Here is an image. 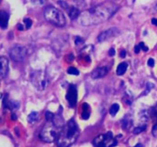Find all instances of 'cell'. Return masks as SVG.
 I'll use <instances>...</instances> for the list:
<instances>
[{
	"mask_svg": "<svg viewBox=\"0 0 157 147\" xmlns=\"http://www.w3.org/2000/svg\"><path fill=\"white\" fill-rule=\"evenodd\" d=\"M118 5L112 2H106L97 6L81 13L79 22L84 26L99 25L107 21L119 9Z\"/></svg>",
	"mask_w": 157,
	"mask_h": 147,
	"instance_id": "cell-1",
	"label": "cell"
},
{
	"mask_svg": "<svg viewBox=\"0 0 157 147\" xmlns=\"http://www.w3.org/2000/svg\"><path fill=\"white\" fill-rule=\"evenodd\" d=\"M80 130L76 122L73 119L68 121L61 130L57 144L58 147H69L72 145L78 139Z\"/></svg>",
	"mask_w": 157,
	"mask_h": 147,
	"instance_id": "cell-2",
	"label": "cell"
},
{
	"mask_svg": "<svg viewBox=\"0 0 157 147\" xmlns=\"http://www.w3.org/2000/svg\"><path fill=\"white\" fill-rule=\"evenodd\" d=\"M61 130V127L56 125L53 121H47L40 133V138L45 143H53L57 140Z\"/></svg>",
	"mask_w": 157,
	"mask_h": 147,
	"instance_id": "cell-3",
	"label": "cell"
},
{
	"mask_svg": "<svg viewBox=\"0 0 157 147\" xmlns=\"http://www.w3.org/2000/svg\"><path fill=\"white\" fill-rule=\"evenodd\" d=\"M45 19L55 26L62 27L66 25V18L61 10L53 6H48L44 12Z\"/></svg>",
	"mask_w": 157,
	"mask_h": 147,
	"instance_id": "cell-4",
	"label": "cell"
},
{
	"mask_svg": "<svg viewBox=\"0 0 157 147\" xmlns=\"http://www.w3.org/2000/svg\"><path fill=\"white\" fill-rule=\"evenodd\" d=\"M31 81L37 90H45L49 84V79L47 74L43 70H36L31 76Z\"/></svg>",
	"mask_w": 157,
	"mask_h": 147,
	"instance_id": "cell-5",
	"label": "cell"
},
{
	"mask_svg": "<svg viewBox=\"0 0 157 147\" xmlns=\"http://www.w3.org/2000/svg\"><path fill=\"white\" fill-rule=\"evenodd\" d=\"M116 140L114 138L111 132L99 135L94 140V145L95 147H114L116 146Z\"/></svg>",
	"mask_w": 157,
	"mask_h": 147,
	"instance_id": "cell-6",
	"label": "cell"
},
{
	"mask_svg": "<svg viewBox=\"0 0 157 147\" xmlns=\"http://www.w3.org/2000/svg\"><path fill=\"white\" fill-rule=\"evenodd\" d=\"M27 55V49L22 45H15L9 51V56L15 62L22 61Z\"/></svg>",
	"mask_w": 157,
	"mask_h": 147,
	"instance_id": "cell-7",
	"label": "cell"
},
{
	"mask_svg": "<svg viewBox=\"0 0 157 147\" xmlns=\"http://www.w3.org/2000/svg\"><path fill=\"white\" fill-rule=\"evenodd\" d=\"M66 99H67L70 107H75L77 100H78V90H77V88L75 85H73V84L70 85L67 94H66Z\"/></svg>",
	"mask_w": 157,
	"mask_h": 147,
	"instance_id": "cell-8",
	"label": "cell"
},
{
	"mask_svg": "<svg viewBox=\"0 0 157 147\" xmlns=\"http://www.w3.org/2000/svg\"><path fill=\"white\" fill-rule=\"evenodd\" d=\"M119 30L116 28H111L110 29L106 30L105 32H101L99 35V36L97 37V40L99 42H103L105 41L107 39L113 38L114 36H116L119 34Z\"/></svg>",
	"mask_w": 157,
	"mask_h": 147,
	"instance_id": "cell-9",
	"label": "cell"
},
{
	"mask_svg": "<svg viewBox=\"0 0 157 147\" xmlns=\"http://www.w3.org/2000/svg\"><path fill=\"white\" fill-rule=\"evenodd\" d=\"M9 72V61L5 57H0V79L4 78Z\"/></svg>",
	"mask_w": 157,
	"mask_h": 147,
	"instance_id": "cell-10",
	"label": "cell"
},
{
	"mask_svg": "<svg viewBox=\"0 0 157 147\" xmlns=\"http://www.w3.org/2000/svg\"><path fill=\"white\" fill-rule=\"evenodd\" d=\"M108 68L107 67H100V68H97L94 70H93L91 73V77L93 79H99L102 78L104 76L107 75L108 73Z\"/></svg>",
	"mask_w": 157,
	"mask_h": 147,
	"instance_id": "cell-11",
	"label": "cell"
},
{
	"mask_svg": "<svg viewBox=\"0 0 157 147\" xmlns=\"http://www.w3.org/2000/svg\"><path fill=\"white\" fill-rule=\"evenodd\" d=\"M9 14L5 11H0V27L6 28L9 22Z\"/></svg>",
	"mask_w": 157,
	"mask_h": 147,
	"instance_id": "cell-12",
	"label": "cell"
},
{
	"mask_svg": "<svg viewBox=\"0 0 157 147\" xmlns=\"http://www.w3.org/2000/svg\"><path fill=\"white\" fill-rule=\"evenodd\" d=\"M128 68V64L127 62H122L121 64H119L116 68V75H123L126 73Z\"/></svg>",
	"mask_w": 157,
	"mask_h": 147,
	"instance_id": "cell-13",
	"label": "cell"
},
{
	"mask_svg": "<svg viewBox=\"0 0 157 147\" xmlns=\"http://www.w3.org/2000/svg\"><path fill=\"white\" fill-rule=\"evenodd\" d=\"M81 15L80 10L75 7H71L70 10H69V17L71 18V19H78Z\"/></svg>",
	"mask_w": 157,
	"mask_h": 147,
	"instance_id": "cell-14",
	"label": "cell"
},
{
	"mask_svg": "<svg viewBox=\"0 0 157 147\" xmlns=\"http://www.w3.org/2000/svg\"><path fill=\"white\" fill-rule=\"evenodd\" d=\"M82 110H83V112H82L81 117L82 119H87L90 117V107H89L88 104H86V103H84L83 104V107H82Z\"/></svg>",
	"mask_w": 157,
	"mask_h": 147,
	"instance_id": "cell-15",
	"label": "cell"
},
{
	"mask_svg": "<svg viewBox=\"0 0 157 147\" xmlns=\"http://www.w3.org/2000/svg\"><path fill=\"white\" fill-rule=\"evenodd\" d=\"M119 110H120V106H119L118 104H114L110 107V110H109V113L112 117H114L116 113H118Z\"/></svg>",
	"mask_w": 157,
	"mask_h": 147,
	"instance_id": "cell-16",
	"label": "cell"
},
{
	"mask_svg": "<svg viewBox=\"0 0 157 147\" xmlns=\"http://www.w3.org/2000/svg\"><path fill=\"white\" fill-rule=\"evenodd\" d=\"M38 116H39V114H38L37 112H32V113L28 115V119H27L28 123H29V124H34V122L38 119V117H39Z\"/></svg>",
	"mask_w": 157,
	"mask_h": 147,
	"instance_id": "cell-17",
	"label": "cell"
},
{
	"mask_svg": "<svg viewBox=\"0 0 157 147\" xmlns=\"http://www.w3.org/2000/svg\"><path fill=\"white\" fill-rule=\"evenodd\" d=\"M67 73H68L69 75H75V76H78L80 74L79 70L76 68H74V67H70V68L67 69Z\"/></svg>",
	"mask_w": 157,
	"mask_h": 147,
	"instance_id": "cell-18",
	"label": "cell"
},
{
	"mask_svg": "<svg viewBox=\"0 0 157 147\" xmlns=\"http://www.w3.org/2000/svg\"><path fill=\"white\" fill-rule=\"evenodd\" d=\"M146 125H144V126H137V127H135L134 129V133H135V134H139V133H140L143 132L145 130H146Z\"/></svg>",
	"mask_w": 157,
	"mask_h": 147,
	"instance_id": "cell-19",
	"label": "cell"
},
{
	"mask_svg": "<svg viewBox=\"0 0 157 147\" xmlns=\"http://www.w3.org/2000/svg\"><path fill=\"white\" fill-rule=\"evenodd\" d=\"M54 113H52V112H49V111H47L45 113V118L47 119V121H53L54 119Z\"/></svg>",
	"mask_w": 157,
	"mask_h": 147,
	"instance_id": "cell-20",
	"label": "cell"
},
{
	"mask_svg": "<svg viewBox=\"0 0 157 147\" xmlns=\"http://www.w3.org/2000/svg\"><path fill=\"white\" fill-rule=\"evenodd\" d=\"M23 21H24V23L25 24L26 29H29V28L32 27V21L30 19H28V18H25V19H24Z\"/></svg>",
	"mask_w": 157,
	"mask_h": 147,
	"instance_id": "cell-21",
	"label": "cell"
},
{
	"mask_svg": "<svg viewBox=\"0 0 157 147\" xmlns=\"http://www.w3.org/2000/svg\"><path fill=\"white\" fill-rule=\"evenodd\" d=\"M34 6H41L45 3V0H31Z\"/></svg>",
	"mask_w": 157,
	"mask_h": 147,
	"instance_id": "cell-22",
	"label": "cell"
},
{
	"mask_svg": "<svg viewBox=\"0 0 157 147\" xmlns=\"http://www.w3.org/2000/svg\"><path fill=\"white\" fill-rule=\"evenodd\" d=\"M151 116L153 118H155L157 119V106L153 108V110L151 111Z\"/></svg>",
	"mask_w": 157,
	"mask_h": 147,
	"instance_id": "cell-23",
	"label": "cell"
},
{
	"mask_svg": "<svg viewBox=\"0 0 157 147\" xmlns=\"http://www.w3.org/2000/svg\"><path fill=\"white\" fill-rule=\"evenodd\" d=\"M58 4L61 5V7L64 8V9H68V6H67V3H66L65 2H64V1H59V2H58Z\"/></svg>",
	"mask_w": 157,
	"mask_h": 147,
	"instance_id": "cell-24",
	"label": "cell"
},
{
	"mask_svg": "<svg viewBox=\"0 0 157 147\" xmlns=\"http://www.w3.org/2000/svg\"><path fill=\"white\" fill-rule=\"evenodd\" d=\"M139 46H140V49H142L143 51H148V47H146V46H145L144 42H140V45H139Z\"/></svg>",
	"mask_w": 157,
	"mask_h": 147,
	"instance_id": "cell-25",
	"label": "cell"
},
{
	"mask_svg": "<svg viewBox=\"0 0 157 147\" xmlns=\"http://www.w3.org/2000/svg\"><path fill=\"white\" fill-rule=\"evenodd\" d=\"M147 64H148V66L153 68V67L154 66V64H155V61H154V60H153V58H149V59L148 60Z\"/></svg>",
	"mask_w": 157,
	"mask_h": 147,
	"instance_id": "cell-26",
	"label": "cell"
},
{
	"mask_svg": "<svg viewBox=\"0 0 157 147\" xmlns=\"http://www.w3.org/2000/svg\"><path fill=\"white\" fill-rule=\"evenodd\" d=\"M152 133L154 137H157V124L154 125L153 127V130H152Z\"/></svg>",
	"mask_w": 157,
	"mask_h": 147,
	"instance_id": "cell-27",
	"label": "cell"
},
{
	"mask_svg": "<svg viewBox=\"0 0 157 147\" xmlns=\"http://www.w3.org/2000/svg\"><path fill=\"white\" fill-rule=\"evenodd\" d=\"M83 41H84V40L81 38V37H78L77 39H76L75 40V44L77 45H80V44H81V43H83Z\"/></svg>",
	"mask_w": 157,
	"mask_h": 147,
	"instance_id": "cell-28",
	"label": "cell"
},
{
	"mask_svg": "<svg viewBox=\"0 0 157 147\" xmlns=\"http://www.w3.org/2000/svg\"><path fill=\"white\" fill-rule=\"evenodd\" d=\"M115 53H116V51H115V50H114V48L110 49V51H109V55L114 56V55H115Z\"/></svg>",
	"mask_w": 157,
	"mask_h": 147,
	"instance_id": "cell-29",
	"label": "cell"
},
{
	"mask_svg": "<svg viewBox=\"0 0 157 147\" xmlns=\"http://www.w3.org/2000/svg\"><path fill=\"white\" fill-rule=\"evenodd\" d=\"M140 50H141V49H140V46H139V45H136V46H135V48H134V51H135L136 54L139 53V52L140 51Z\"/></svg>",
	"mask_w": 157,
	"mask_h": 147,
	"instance_id": "cell-30",
	"label": "cell"
},
{
	"mask_svg": "<svg viewBox=\"0 0 157 147\" xmlns=\"http://www.w3.org/2000/svg\"><path fill=\"white\" fill-rule=\"evenodd\" d=\"M126 55H127V53H126V51H125L124 50H123V51L121 52V54H120V56H121V58H124L125 57H126Z\"/></svg>",
	"mask_w": 157,
	"mask_h": 147,
	"instance_id": "cell-31",
	"label": "cell"
},
{
	"mask_svg": "<svg viewBox=\"0 0 157 147\" xmlns=\"http://www.w3.org/2000/svg\"><path fill=\"white\" fill-rule=\"evenodd\" d=\"M151 21H152V24H153V25L157 26V19H153Z\"/></svg>",
	"mask_w": 157,
	"mask_h": 147,
	"instance_id": "cell-32",
	"label": "cell"
},
{
	"mask_svg": "<svg viewBox=\"0 0 157 147\" xmlns=\"http://www.w3.org/2000/svg\"><path fill=\"white\" fill-rule=\"evenodd\" d=\"M12 119H13V120H15V119H17V117H16V115L15 114H14V113H12Z\"/></svg>",
	"mask_w": 157,
	"mask_h": 147,
	"instance_id": "cell-33",
	"label": "cell"
},
{
	"mask_svg": "<svg viewBox=\"0 0 157 147\" xmlns=\"http://www.w3.org/2000/svg\"><path fill=\"white\" fill-rule=\"evenodd\" d=\"M18 28H19V30H21V31L23 30V27H22V26L21 25V24H19V25H18Z\"/></svg>",
	"mask_w": 157,
	"mask_h": 147,
	"instance_id": "cell-34",
	"label": "cell"
},
{
	"mask_svg": "<svg viewBox=\"0 0 157 147\" xmlns=\"http://www.w3.org/2000/svg\"><path fill=\"white\" fill-rule=\"evenodd\" d=\"M134 147H143V146L142 144H140V143H138V144H136Z\"/></svg>",
	"mask_w": 157,
	"mask_h": 147,
	"instance_id": "cell-35",
	"label": "cell"
},
{
	"mask_svg": "<svg viewBox=\"0 0 157 147\" xmlns=\"http://www.w3.org/2000/svg\"><path fill=\"white\" fill-rule=\"evenodd\" d=\"M1 2H2V0H0V3H1Z\"/></svg>",
	"mask_w": 157,
	"mask_h": 147,
	"instance_id": "cell-36",
	"label": "cell"
}]
</instances>
